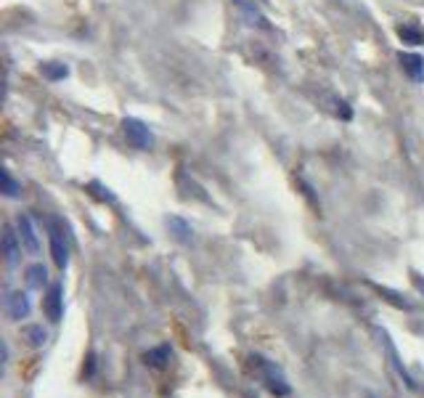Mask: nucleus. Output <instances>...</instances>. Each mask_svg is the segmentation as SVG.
Segmentation results:
<instances>
[{
    "instance_id": "f257e3e1",
    "label": "nucleus",
    "mask_w": 424,
    "mask_h": 398,
    "mask_svg": "<svg viewBox=\"0 0 424 398\" xmlns=\"http://www.w3.org/2000/svg\"><path fill=\"white\" fill-rule=\"evenodd\" d=\"M122 130H125V139L130 141L136 149H149V146L154 143L152 130H149L141 120H136V117L122 120Z\"/></svg>"
},
{
    "instance_id": "f03ea898",
    "label": "nucleus",
    "mask_w": 424,
    "mask_h": 398,
    "mask_svg": "<svg viewBox=\"0 0 424 398\" xmlns=\"http://www.w3.org/2000/svg\"><path fill=\"white\" fill-rule=\"evenodd\" d=\"M254 361H257V369H260V375L265 377V382H268V388H271L273 393L287 396L289 385H287V380H284V375H281V369L273 366L271 361H265V359H254Z\"/></svg>"
},
{
    "instance_id": "7ed1b4c3",
    "label": "nucleus",
    "mask_w": 424,
    "mask_h": 398,
    "mask_svg": "<svg viewBox=\"0 0 424 398\" xmlns=\"http://www.w3.org/2000/svg\"><path fill=\"white\" fill-rule=\"evenodd\" d=\"M64 290H61V284H51V290L46 295V300H43V311L46 316L51 319V321H59L61 319V313H64Z\"/></svg>"
},
{
    "instance_id": "20e7f679",
    "label": "nucleus",
    "mask_w": 424,
    "mask_h": 398,
    "mask_svg": "<svg viewBox=\"0 0 424 398\" xmlns=\"http://www.w3.org/2000/svg\"><path fill=\"white\" fill-rule=\"evenodd\" d=\"M17 228H19V242L24 244V250H27L30 255H37V252H40V242H37L32 221H30L27 215H21L17 221Z\"/></svg>"
},
{
    "instance_id": "39448f33",
    "label": "nucleus",
    "mask_w": 424,
    "mask_h": 398,
    "mask_svg": "<svg viewBox=\"0 0 424 398\" xmlns=\"http://www.w3.org/2000/svg\"><path fill=\"white\" fill-rule=\"evenodd\" d=\"M6 313L19 321V319H27L30 316V297L24 292H11L8 295V300H6Z\"/></svg>"
},
{
    "instance_id": "423d86ee",
    "label": "nucleus",
    "mask_w": 424,
    "mask_h": 398,
    "mask_svg": "<svg viewBox=\"0 0 424 398\" xmlns=\"http://www.w3.org/2000/svg\"><path fill=\"white\" fill-rule=\"evenodd\" d=\"M239 8V14L247 19V24H252V27H260V30H268V21L265 17L257 11V6H254L252 0H234Z\"/></svg>"
},
{
    "instance_id": "0eeeda50",
    "label": "nucleus",
    "mask_w": 424,
    "mask_h": 398,
    "mask_svg": "<svg viewBox=\"0 0 424 398\" xmlns=\"http://www.w3.org/2000/svg\"><path fill=\"white\" fill-rule=\"evenodd\" d=\"M401 64H403V70L408 72L411 80L422 83L424 80V59L422 56H416V53H403V56H401Z\"/></svg>"
},
{
    "instance_id": "6e6552de",
    "label": "nucleus",
    "mask_w": 424,
    "mask_h": 398,
    "mask_svg": "<svg viewBox=\"0 0 424 398\" xmlns=\"http://www.w3.org/2000/svg\"><path fill=\"white\" fill-rule=\"evenodd\" d=\"M3 252H6V263H8V266H17L19 244H17V234L11 231V226L3 228Z\"/></svg>"
},
{
    "instance_id": "1a4fd4ad",
    "label": "nucleus",
    "mask_w": 424,
    "mask_h": 398,
    "mask_svg": "<svg viewBox=\"0 0 424 398\" xmlns=\"http://www.w3.org/2000/svg\"><path fill=\"white\" fill-rule=\"evenodd\" d=\"M51 255H53V263H56L59 268H67L69 252H67V244H64V239H61L59 231H53L51 234Z\"/></svg>"
},
{
    "instance_id": "9d476101",
    "label": "nucleus",
    "mask_w": 424,
    "mask_h": 398,
    "mask_svg": "<svg viewBox=\"0 0 424 398\" xmlns=\"http://www.w3.org/2000/svg\"><path fill=\"white\" fill-rule=\"evenodd\" d=\"M168 228H170V234L178 239V242H191V237H194V231H191V226L183 221V218H168Z\"/></svg>"
},
{
    "instance_id": "9b49d317",
    "label": "nucleus",
    "mask_w": 424,
    "mask_h": 398,
    "mask_svg": "<svg viewBox=\"0 0 424 398\" xmlns=\"http://www.w3.org/2000/svg\"><path fill=\"white\" fill-rule=\"evenodd\" d=\"M21 337L27 340V346H32V348H43L46 346V340H48L46 329L40 327V324H30V327H24L21 329Z\"/></svg>"
},
{
    "instance_id": "f8f14e48",
    "label": "nucleus",
    "mask_w": 424,
    "mask_h": 398,
    "mask_svg": "<svg viewBox=\"0 0 424 398\" xmlns=\"http://www.w3.org/2000/svg\"><path fill=\"white\" fill-rule=\"evenodd\" d=\"M27 284L34 287V290L46 287V284H48V271H46V266H40V263L30 266V268H27Z\"/></svg>"
},
{
    "instance_id": "ddd939ff",
    "label": "nucleus",
    "mask_w": 424,
    "mask_h": 398,
    "mask_svg": "<svg viewBox=\"0 0 424 398\" xmlns=\"http://www.w3.org/2000/svg\"><path fill=\"white\" fill-rule=\"evenodd\" d=\"M146 364L149 366H154V369H165L168 366V361H170V348L168 346H162V348H154V350H149L146 356Z\"/></svg>"
},
{
    "instance_id": "4468645a",
    "label": "nucleus",
    "mask_w": 424,
    "mask_h": 398,
    "mask_svg": "<svg viewBox=\"0 0 424 398\" xmlns=\"http://www.w3.org/2000/svg\"><path fill=\"white\" fill-rule=\"evenodd\" d=\"M398 35H401V40H406V43H414V46L424 43V32L414 30V27H401V30H398Z\"/></svg>"
},
{
    "instance_id": "2eb2a0df",
    "label": "nucleus",
    "mask_w": 424,
    "mask_h": 398,
    "mask_svg": "<svg viewBox=\"0 0 424 398\" xmlns=\"http://www.w3.org/2000/svg\"><path fill=\"white\" fill-rule=\"evenodd\" d=\"M3 186H6V194H8V197H17V194H19L17 183L11 181V175H8V173H3Z\"/></svg>"
},
{
    "instance_id": "dca6fc26",
    "label": "nucleus",
    "mask_w": 424,
    "mask_h": 398,
    "mask_svg": "<svg viewBox=\"0 0 424 398\" xmlns=\"http://www.w3.org/2000/svg\"><path fill=\"white\" fill-rule=\"evenodd\" d=\"M46 74H51V77H64L67 70H64V67H56V70H53V67H46Z\"/></svg>"
}]
</instances>
